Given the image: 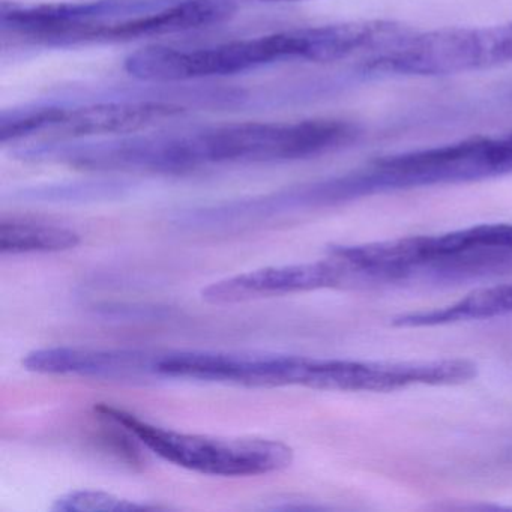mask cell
<instances>
[{"instance_id": "obj_10", "label": "cell", "mask_w": 512, "mask_h": 512, "mask_svg": "<svg viewBox=\"0 0 512 512\" xmlns=\"http://www.w3.org/2000/svg\"><path fill=\"white\" fill-rule=\"evenodd\" d=\"M233 0H184L163 4L145 13L92 26L80 38L79 46L146 40L211 28L235 16Z\"/></svg>"}, {"instance_id": "obj_2", "label": "cell", "mask_w": 512, "mask_h": 512, "mask_svg": "<svg viewBox=\"0 0 512 512\" xmlns=\"http://www.w3.org/2000/svg\"><path fill=\"white\" fill-rule=\"evenodd\" d=\"M358 125L341 119L239 122L152 133L158 175H184L209 166L275 164L311 160L358 140Z\"/></svg>"}, {"instance_id": "obj_9", "label": "cell", "mask_w": 512, "mask_h": 512, "mask_svg": "<svg viewBox=\"0 0 512 512\" xmlns=\"http://www.w3.org/2000/svg\"><path fill=\"white\" fill-rule=\"evenodd\" d=\"M344 286L343 269L328 256L320 262L269 266L224 278L203 289L202 298L212 305H233Z\"/></svg>"}, {"instance_id": "obj_8", "label": "cell", "mask_w": 512, "mask_h": 512, "mask_svg": "<svg viewBox=\"0 0 512 512\" xmlns=\"http://www.w3.org/2000/svg\"><path fill=\"white\" fill-rule=\"evenodd\" d=\"M301 355L152 350L149 376L233 383L250 388L298 385Z\"/></svg>"}, {"instance_id": "obj_16", "label": "cell", "mask_w": 512, "mask_h": 512, "mask_svg": "<svg viewBox=\"0 0 512 512\" xmlns=\"http://www.w3.org/2000/svg\"><path fill=\"white\" fill-rule=\"evenodd\" d=\"M254 2H302V0H254Z\"/></svg>"}, {"instance_id": "obj_7", "label": "cell", "mask_w": 512, "mask_h": 512, "mask_svg": "<svg viewBox=\"0 0 512 512\" xmlns=\"http://www.w3.org/2000/svg\"><path fill=\"white\" fill-rule=\"evenodd\" d=\"M164 0H86L58 4H0V34L4 40L28 46L76 47L92 26L145 13Z\"/></svg>"}, {"instance_id": "obj_4", "label": "cell", "mask_w": 512, "mask_h": 512, "mask_svg": "<svg viewBox=\"0 0 512 512\" xmlns=\"http://www.w3.org/2000/svg\"><path fill=\"white\" fill-rule=\"evenodd\" d=\"M94 410L100 418L124 428L164 461L203 475L224 478L269 475L287 469L293 461V449L280 440L179 433L143 421L110 404H97Z\"/></svg>"}, {"instance_id": "obj_6", "label": "cell", "mask_w": 512, "mask_h": 512, "mask_svg": "<svg viewBox=\"0 0 512 512\" xmlns=\"http://www.w3.org/2000/svg\"><path fill=\"white\" fill-rule=\"evenodd\" d=\"M512 64V23L407 34L365 64V71L395 76H449Z\"/></svg>"}, {"instance_id": "obj_1", "label": "cell", "mask_w": 512, "mask_h": 512, "mask_svg": "<svg viewBox=\"0 0 512 512\" xmlns=\"http://www.w3.org/2000/svg\"><path fill=\"white\" fill-rule=\"evenodd\" d=\"M394 32L392 23H338L193 49L151 46L131 53L124 68L140 82L176 85L236 76L287 62L329 64L367 50L379 53L388 46Z\"/></svg>"}, {"instance_id": "obj_15", "label": "cell", "mask_w": 512, "mask_h": 512, "mask_svg": "<svg viewBox=\"0 0 512 512\" xmlns=\"http://www.w3.org/2000/svg\"><path fill=\"white\" fill-rule=\"evenodd\" d=\"M503 146H505L506 154H508L509 163L512 166V134H508L506 137H502Z\"/></svg>"}, {"instance_id": "obj_14", "label": "cell", "mask_w": 512, "mask_h": 512, "mask_svg": "<svg viewBox=\"0 0 512 512\" xmlns=\"http://www.w3.org/2000/svg\"><path fill=\"white\" fill-rule=\"evenodd\" d=\"M52 509L58 512L149 511V509H160V506L122 499L107 491L74 490L56 499Z\"/></svg>"}, {"instance_id": "obj_11", "label": "cell", "mask_w": 512, "mask_h": 512, "mask_svg": "<svg viewBox=\"0 0 512 512\" xmlns=\"http://www.w3.org/2000/svg\"><path fill=\"white\" fill-rule=\"evenodd\" d=\"M505 316H512V284L475 290L466 298L436 310L401 314L392 319V325L398 328H425Z\"/></svg>"}, {"instance_id": "obj_12", "label": "cell", "mask_w": 512, "mask_h": 512, "mask_svg": "<svg viewBox=\"0 0 512 512\" xmlns=\"http://www.w3.org/2000/svg\"><path fill=\"white\" fill-rule=\"evenodd\" d=\"M80 242L82 236L70 227L19 218L0 221L2 254L59 253L73 250Z\"/></svg>"}, {"instance_id": "obj_13", "label": "cell", "mask_w": 512, "mask_h": 512, "mask_svg": "<svg viewBox=\"0 0 512 512\" xmlns=\"http://www.w3.org/2000/svg\"><path fill=\"white\" fill-rule=\"evenodd\" d=\"M128 190L124 181L100 179V181L62 182V184L38 185L17 191L14 197L23 202L38 203H88L115 199Z\"/></svg>"}, {"instance_id": "obj_3", "label": "cell", "mask_w": 512, "mask_h": 512, "mask_svg": "<svg viewBox=\"0 0 512 512\" xmlns=\"http://www.w3.org/2000/svg\"><path fill=\"white\" fill-rule=\"evenodd\" d=\"M511 175L502 140L472 137L374 161L367 169L331 178L335 203L392 190L463 184Z\"/></svg>"}, {"instance_id": "obj_5", "label": "cell", "mask_w": 512, "mask_h": 512, "mask_svg": "<svg viewBox=\"0 0 512 512\" xmlns=\"http://www.w3.org/2000/svg\"><path fill=\"white\" fill-rule=\"evenodd\" d=\"M181 104L160 100H97L85 104L40 103L4 110L0 143H20L32 137L86 140L143 133L187 113Z\"/></svg>"}]
</instances>
